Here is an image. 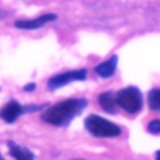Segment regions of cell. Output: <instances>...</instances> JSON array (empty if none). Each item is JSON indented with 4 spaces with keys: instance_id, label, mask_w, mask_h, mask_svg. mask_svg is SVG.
<instances>
[{
    "instance_id": "cell-15",
    "label": "cell",
    "mask_w": 160,
    "mask_h": 160,
    "mask_svg": "<svg viewBox=\"0 0 160 160\" xmlns=\"http://www.w3.org/2000/svg\"><path fill=\"white\" fill-rule=\"evenodd\" d=\"M76 160H80V159H76Z\"/></svg>"
},
{
    "instance_id": "cell-10",
    "label": "cell",
    "mask_w": 160,
    "mask_h": 160,
    "mask_svg": "<svg viewBox=\"0 0 160 160\" xmlns=\"http://www.w3.org/2000/svg\"><path fill=\"white\" fill-rule=\"evenodd\" d=\"M148 102L151 110L160 111V89L155 88L148 94Z\"/></svg>"
},
{
    "instance_id": "cell-3",
    "label": "cell",
    "mask_w": 160,
    "mask_h": 160,
    "mask_svg": "<svg viewBox=\"0 0 160 160\" xmlns=\"http://www.w3.org/2000/svg\"><path fill=\"white\" fill-rule=\"evenodd\" d=\"M115 100H116V105H119L121 109H124L126 112L130 114L138 112L142 106L141 92L135 86H128L119 90L115 94Z\"/></svg>"
},
{
    "instance_id": "cell-5",
    "label": "cell",
    "mask_w": 160,
    "mask_h": 160,
    "mask_svg": "<svg viewBox=\"0 0 160 160\" xmlns=\"http://www.w3.org/2000/svg\"><path fill=\"white\" fill-rule=\"evenodd\" d=\"M54 20H56L55 14H45L40 18L31 19V20H18L15 22V26L19 28V29H22V30H34V29L41 28L46 22H50V21H54Z\"/></svg>"
},
{
    "instance_id": "cell-9",
    "label": "cell",
    "mask_w": 160,
    "mask_h": 160,
    "mask_svg": "<svg viewBox=\"0 0 160 160\" xmlns=\"http://www.w3.org/2000/svg\"><path fill=\"white\" fill-rule=\"evenodd\" d=\"M99 104L105 111L111 112V114L116 112V100H115V95L112 92H110V91L102 92L99 96Z\"/></svg>"
},
{
    "instance_id": "cell-11",
    "label": "cell",
    "mask_w": 160,
    "mask_h": 160,
    "mask_svg": "<svg viewBox=\"0 0 160 160\" xmlns=\"http://www.w3.org/2000/svg\"><path fill=\"white\" fill-rule=\"evenodd\" d=\"M148 131L151 134H160V119H154L148 124Z\"/></svg>"
},
{
    "instance_id": "cell-6",
    "label": "cell",
    "mask_w": 160,
    "mask_h": 160,
    "mask_svg": "<svg viewBox=\"0 0 160 160\" xmlns=\"http://www.w3.org/2000/svg\"><path fill=\"white\" fill-rule=\"evenodd\" d=\"M22 111H24V110H22L21 105H20L18 101L11 100V101H9V102L2 108V110L0 111V118H1L4 121H6V122H14V121L20 116V114H21Z\"/></svg>"
},
{
    "instance_id": "cell-8",
    "label": "cell",
    "mask_w": 160,
    "mask_h": 160,
    "mask_svg": "<svg viewBox=\"0 0 160 160\" xmlns=\"http://www.w3.org/2000/svg\"><path fill=\"white\" fill-rule=\"evenodd\" d=\"M9 148H10L9 150L10 155L16 160H34V154L30 150L19 146L14 141H9Z\"/></svg>"
},
{
    "instance_id": "cell-4",
    "label": "cell",
    "mask_w": 160,
    "mask_h": 160,
    "mask_svg": "<svg viewBox=\"0 0 160 160\" xmlns=\"http://www.w3.org/2000/svg\"><path fill=\"white\" fill-rule=\"evenodd\" d=\"M86 78V70L85 69H80V70H74V71H66L62 74H59L54 78H51L48 81V86L51 90L59 89L61 86L68 85L69 82L72 81H81Z\"/></svg>"
},
{
    "instance_id": "cell-12",
    "label": "cell",
    "mask_w": 160,
    "mask_h": 160,
    "mask_svg": "<svg viewBox=\"0 0 160 160\" xmlns=\"http://www.w3.org/2000/svg\"><path fill=\"white\" fill-rule=\"evenodd\" d=\"M35 88H36V85L34 82H30V84H28V85L24 86V90L25 91H32V90H35Z\"/></svg>"
},
{
    "instance_id": "cell-14",
    "label": "cell",
    "mask_w": 160,
    "mask_h": 160,
    "mask_svg": "<svg viewBox=\"0 0 160 160\" xmlns=\"http://www.w3.org/2000/svg\"><path fill=\"white\" fill-rule=\"evenodd\" d=\"M0 160H4V158L1 156V154H0Z\"/></svg>"
},
{
    "instance_id": "cell-13",
    "label": "cell",
    "mask_w": 160,
    "mask_h": 160,
    "mask_svg": "<svg viewBox=\"0 0 160 160\" xmlns=\"http://www.w3.org/2000/svg\"><path fill=\"white\" fill-rule=\"evenodd\" d=\"M156 160H160V150L156 151Z\"/></svg>"
},
{
    "instance_id": "cell-2",
    "label": "cell",
    "mask_w": 160,
    "mask_h": 160,
    "mask_svg": "<svg viewBox=\"0 0 160 160\" xmlns=\"http://www.w3.org/2000/svg\"><path fill=\"white\" fill-rule=\"evenodd\" d=\"M85 128L90 134L99 138H114L121 132V129L116 124L95 114L85 119Z\"/></svg>"
},
{
    "instance_id": "cell-7",
    "label": "cell",
    "mask_w": 160,
    "mask_h": 160,
    "mask_svg": "<svg viewBox=\"0 0 160 160\" xmlns=\"http://www.w3.org/2000/svg\"><path fill=\"white\" fill-rule=\"evenodd\" d=\"M116 65H118V56L116 55H112L106 61L99 64L95 68V72L99 76H101V78H110V76L114 75L115 69H116Z\"/></svg>"
},
{
    "instance_id": "cell-1",
    "label": "cell",
    "mask_w": 160,
    "mask_h": 160,
    "mask_svg": "<svg viewBox=\"0 0 160 160\" xmlns=\"http://www.w3.org/2000/svg\"><path fill=\"white\" fill-rule=\"evenodd\" d=\"M85 106V99H68L46 109L41 115V119L48 124L62 126L70 122V120H72Z\"/></svg>"
}]
</instances>
